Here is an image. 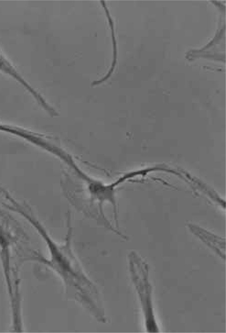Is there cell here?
I'll use <instances>...</instances> for the list:
<instances>
[{"mask_svg": "<svg viewBox=\"0 0 226 333\" xmlns=\"http://www.w3.org/2000/svg\"><path fill=\"white\" fill-rule=\"evenodd\" d=\"M30 223L45 242L48 249V259L35 257L34 260L51 269L63 282L67 295L80 303L99 322H105L104 310L100 306L98 291L85 274L71 246L72 227L67 219V232L63 243L55 241L44 226L36 218Z\"/></svg>", "mask_w": 226, "mask_h": 333, "instance_id": "cell-1", "label": "cell"}, {"mask_svg": "<svg viewBox=\"0 0 226 333\" xmlns=\"http://www.w3.org/2000/svg\"><path fill=\"white\" fill-rule=\"evenodd\" d=\"M130 255V272L142 307L147 331L158 332L159 330L153 312L148 265L136 254L132 253Z\"/></svg>", "mask_w": 226, "mask_h": 333, "instance_id": "cell-2", "label": "cell"}, {"mask_svg": "<svg viewBox=\"0 0 226 333\" xmlns=\"http://www.w3.org/2000/svg\"><path fill=\"white\" fill-rule=\"evenodd\" d=\"M115 183H116L117 186H118L122 182L121 180L120 179H119L117 181H115ZM114 211V214H115V219L116 220V222H117V210L116 211ZM101 216H102V218L104 219V220H105L107 222H108V221L105 218L104 215H103V216L101 215Z\"/></svg>", "mask_w": 226, "mask_h": 333, "instance_id": "cell-4", "label": "cell"}, {"mask_svg": "<svg viewBox=\"0 0 226 333\" xmlns=\"http://www.w3.org/2000/svg\"><path fill=\"white\" fill-rule=\"evenodd\" d=\"M0 70L5 72L21 83L39 102L43 100V98L37 93L21 75L17 72L10 63L0 54Z\"/></svg>", "mask_w": 226, "mask_h": 333, "instance_id": "cell-3", "label": "cell"}]
</instances>
